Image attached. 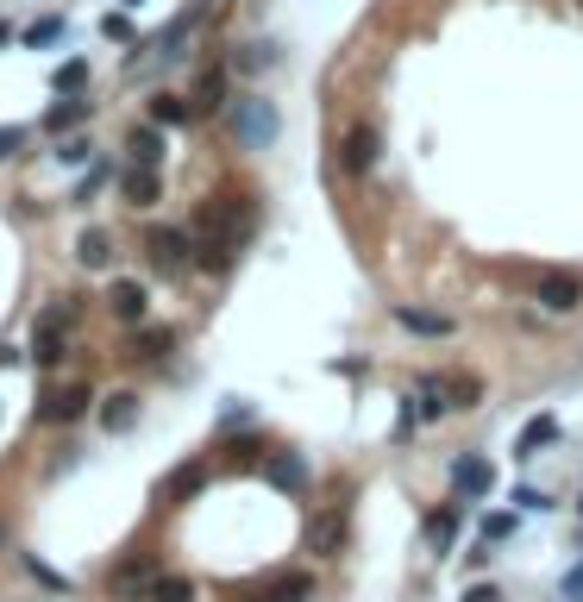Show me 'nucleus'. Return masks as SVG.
<instances>
[{"label": "nucleus", "instance_id": "22", "mask_svg": "<svg viewBox=\"0 0 583 602\" xmlns=\"http://www.w3.org/2000/svg\"><path fill=\"white\" fill-rule=\"evenodd\" d=\"M82 120H88V101H63V107L44 113V132H69V126H82Z\"/></svg>", "mask_w": 583, "mask_h": 602}, {"label": "nucleus", "instance_id": "4", "mask_svg": "<svg viewBox=\"0 0 583 602\" xmlns=\"http://www.w3.org/2000/svg\"><path fill=\"white\" fill-rule=\"evenodd\" d=\"M377 157H383V138H377V126H352V132H345L339 138V164L345 170H352V176H364V170H377Z\"/></svg>", "mask_w": 583, "mask_h": 602}, {"label": "nucleus", "instance_id": "24", "mask_svg": "<svg viewBox=\"0 0 583 602\" xmlns=\"http://www.w3.org/2000/svg\"><path fill=\"white\" fill-rule=\"evenodd\" d=\"M82 82H88V63H82V57H69V63L57 69V76H51V88H57V95H76Z\"/></svg>", "mask_w": 583, "mask_h": 602}, {"label": "nucleus", "instance_id": "26", "mask_svg": "<svg viewBox=\"0 0 583 602\" xmlns=\"http://www.w3.org/2000/svg\"><path fill=\"white\" fill-rule=\"evenodd\" d=\"M446 396H452V408H477L483 383H477V377H446Z\"/></svg>", "mask_w": 583, "mask_h": 602}, {"label": "nucleus", "instance_id": "5", "mask_svg": "<svg viewBox=\"0 0 583 602\" xmlns=\"http://www.w3.org/2000/svg\"><path fill=\"white\" fill-rule=\"evenodd\" d=\"M308 596H314L308 571H283V577H270V584L251 590V602H308Z\"/></svg>", "mask_w": 583, "mask_h": 602}, {"label": "nucleus", "instance_id": "29", "mask_svg": "<svg viewBox=\"0 0 583 602\" xmlns=\"http://www.w3.org/2000/svg\"><path fill=\"white\" fill-rule=\"evenodd\" d=\"M508 534H515V515H502V508H496V515H483V540H489V546L508 540Z\"/></svg>", "mask_w": 583, "mask_h": 602}, {"label": "nucleus", "instance_id": "37", "mask_svg": "<svg viewBox=\"0 0 583 602\" xmlns=\"http://www.w3.org/2000/svg\"><path fill=\"white\" fill-rule=\"evenodd\" d=\"M0 546H7V527H0Z\"/></svg>", "mask_w": 583, "mask_h": 602}, {"label": "nucleus", "instance_id": "16", "mask_svg": "<svg viewBox=\"0 0 583 602\" xmlns=\"http://www.w3.org/2000/svg\"><path fill=\"white\" fill-rule=\"evenodd\" d=\"M264 471H270V483H276V490H301V483H308V465H301L295 452H276Z\"/></svg>", "mask_w": 583, "mask_h": 602}, {"label": "nucleus", "instance_id": "11", "mask_svg": "<svg viewBox=\"0 0 583 602\" xmlns=\"http://www.w3.org/2000/svg\"><path fill=\"white\" fill-rule=\"evenodd\" d=\"M308 546L320 552V559H333V552L345 546V515H339V508H333V515H320V521L308 527Z\"/></svg>", "mask_w": 583, "mask_h": 602}, {"label": "nucleus", "instance_id": "25", "mask_svg": "<svg viewBox=\"0 0 583 602\" xmlns=\"http://www.w3.org/2000/svg\"><path fill=\"white\" fill-rule=\"evenodd\" d=\"M63 38V19L51 13V19H32V26H26V44H32V51H44V44H57Z\"/></svg>", "mask_w": 583, "mask_h": 602}, {"label": "nucleus", "instance_id": "32", "mask_svg": "<svg viewBox=\"0 0 583 602\" xmlns=\"http://www.w3.org/2000/svg\"><path fill=\"white\" fill-rule=\"evenodd\" d=\"M88 151H95V145H88V138H69V145H63L57 157H63V164H88Z\"/></svg>", "mask_w": 583, "mask_h": 602}, {"label": "nucleus", "instance_id": "30", "mask_svg": "<svg viewBox=\"0 0 583 602\" xmlns=\"http://www.w3.org/2000/svg\"><path fill=\"white\" fill-rule=\"evenodd\" d=\"M101 32H107V38H120V44H132V19H126V13H107V19H101Z\"/></svg>", "mask_w": 583, "mask_h": 602}, {"label": "nucleus", "instance_id": "23", "mask_svg": "<svg viewBox=\"0 0 583 602\" xmlns=\"http://www.w3.org/2000/svg\"><path fill=\"white\" fill-rule=\"evenodd\" d=\"M170 345H176L170 327H151V333H138V339H132V358H163Z\"/></svg>", "mask_w": 583, "mask_h": 602}, {"label": "nucleus", "instance_id": "19", "mask_svg": "<svg viewBox=\"0 0 583 602\" xmlns=\"http://www.w3.org/2000/svg\"><path fill=\"white\" fill-rule=\"evenodd\" d=\"M214 107H226V69H207L195 82V113H214Z\"/></svg>", "mask_w": 583, "mask_h": 602}, {"label": "nucleus", "instance_id": "33", "mask_svg": "<svg viewBox=\"0 0 583 602\" xmlns=\"http://www.w3.org/2000/svg\"><path fill=\"white\" fill-rule=\"evenodd\" d=\"M189 490H201V471H176L170 477V496H189Z\"/></svg>", "mask_w": 583, "mask_h": 602}, {"label": "nucleus", "instance_id": "36", "mask_svg": "<svg viewBox=\"0 0 583 602\" xmlns=\"http://www.w3.org/2000/svg\"><path fill=\"white\" fill-rule=\"evenodd\" d=\"M464 602H502V596H496V584H477V590H464Z\"/></svg>", "mask_w": 583, "mask_h": 602}, {"label": "nucleus", "instance_id": "31", "mask_svg": "<svg viewBox=\"0 0 583 602\" xmlns=\"http://www.w3.org/2000/svg\"><path fill=\"white\" fill-rule=\"evenodd\" d=\"M101 182H107V164H95V170H88V176L76 182V201H88V195H95V189H101Z\"/></svg>", "mask_w": 583, "mask_h": 602}, {"label": "nucleus", "instance_id": "9", "mask_svg": "<svg viewBox=\"0 0 583 602\" xmlns=\"http://www.w3.org/2000/svg\"><path fill=\"white\" fill-rule=\"evenodd\" d=\"M107 308L120 314V320H145L151 295H145V283H132V276H120V283H113V295H107Z\"/></svg>", "mask_w": 583, "mask_h": 602}, {"label": "nucleus", "instance_id": "8", "mask_svg": "<svg viewBox=\"0 0 583 602\" xmlns=\"http://www.w3.org/2000/svg\"><path fill=\"white\" fill-rule=\"evenodd\" d=\"M552 439H558V414H533V421L521 427V439H515V458H540Z\"/></svg>", "mask_w": 583, "mask_h": 602}, {"label": "nucleus", "instance_id": "13", "mask_svg": "<svg viewBox=\"0 0 583 602\" xmlns=\"http://www.w3.org/2000/svg\"><path fill=\"white\" fill-rule=\"evenodd\" d=\"M421 534H427L433 552H452V540H458V508H433V515L421 521Z\"/></svg>", "mask_w": 583, "mask_h": 602}, {"label": "nucleus", "instance_id": "38", "mask_svg": "<svg viewBox=\"0 0 583 602\" xmlns=\"http://www.w3.org/2000/svg\"><path fill=\"white\" fill-rule=\"evenodd\" d=\"M126 7H138V0H126Z\"/></svg>", "mask_w": 583, "mask_h": 602}, {"label": "nucleus", "instance_id": "7", "mask_svg": "<svg viewBox=\"0 0 583 602\" xmlns=\"http://www.w3.org/2000/svg\"><path fill=\"white\" fill-rule=\"evenodd\" d=\"M395 327H408V333H421V339H452L458 320L452 314H433V308H395Z\"/></svg>", "mask_w": 583, "mask_h": 602}, {"label": "nucleus", "instance_id": "10", "mask_svg": "<svg viewBox=\"0 0 583 602\" xmlns=\"http://www.w3.org/2000/svg\"><path fill=\"white\" fill-rule=\"evenodd\" d=\"M126 151H132V164H138V170H157V164H163V132H157V126H132Z\"/></svg>", "mask_w": 583, "mask_h": 602}, {"label": "nucleus", "instance_id": "27", "mask_svg": "<svg viewBox=\"0 0 583 602\" xmlns=\"http://www.w3.org/2000/svg\"><path fill=\"white\" fill-rule=\"evenodd\" d=\"M232 63H239L245 76H258V69H270V63H276V51H270V44H245V51L232 57Z\"/></svg>", "mask_w": 583, "mask_h": 602}, {"label": "nucleus", "instance_id": "2", "mask_svg": "<svg viewBox=\"0 0 583 602\" xmlns=\"http://www.w3.org/2000/svg\"><path fill=\"white\" fill-rule=\"evenodd\" d=\"M533 295H540L546 314H577V308H583V276H571V270H546L540 283H533Z\"/></svg>", "mask_w": 583, "mask_h": 602}, {"label": "nucleus", "instance_id": "34", "mask_svg": "<svg viewBox=\"0 0 583 602\" xmlns=\"http://www.w3.org/2000/svg\"><path fill=\"white\" fill-rule=\"evenodd\" d=\"M19 145H26V132H19V126H0V157H13Z\"/></svg>", "mask_w": 583, "mask_h": 602}, {"label": "nucleus", "instance_id": "12", "mask_svg": "<svg viewBox=\"0 0 583 602\" xmlns=\"http://www.w3.org/2000/svg\"><path fill=\"white\" fill-rule=\"evenodd\" d=\"M151 258H157L163 270H176L182 258H189V233H176V226H157V233H151Z\"/></svg>", "mask_w": 583, "mask_h": 602}, {"label": "nucleus", "instance_id": "20", "mask_svg": "<svg viewBox=\"0 0 583 602\" xmlns=\"http://www.w3.org/2000/svg\"><path fill=\"white\" fill-rule=\"evenodd\" d=\"M182 120H195V101H182V95H157L151 101V126H182Z\"/></svg>", "mask_w": 583, "mask_h": 602}, {"label": "nucleus", "instance_id": "21", "mask_svg": "<svg viewBox=\"0 0 583 602\" xmlns=\"http://www.w3.org/2000/svg\"><path fill=\"white\" fill-rule=\"evenodd\" d=\"M145 602H195V584H189V577H163L157 571V584H151Z\"/></svg>", "mask_w": 583, "mask_h": 602}, {"label": "nucleus", "instance_id": "18", "mask_svg": "<svg viewBox=\"0 0 583 602\" xmlns=\"http://www.w3.org/2000/svg\"><path fill=\"white\" fill-rule=\"evenodd\" d=\"M120 189H126V201H132V207H151V201H157V189H163V182H157V170H138V164H132V170H126V182H120Z\"/></svg>", "mask_w": 583, "mask_h": 602}, {"label": "nucleus", "instance_id": "15", "mask_svg": "<svg viewBox=\"0 0 583 602\" xmlns=\"http://www.w3.org/2000/svg\"><path fill=\"white\" fill-rule=\"evenodd\" d=\"M76 258H82L88 270H107V264H113V239L101 233V226H88V233L76 239Z\"/></svg>", "mask_w": 583, "mask_h": 602}, {"label": "nucleus", "instance_id": "14", "mask_svg": "<svg viewBox=\"0 0 583 602\" xmlns=\"http://www.w3.org/2000/svg\"><path fill=\"white\" fill-rule=\"evenodd\" d=\"M151 584H157V571L145 559H132V565L113 571V596H151Z\"/></svg>", "mask_w": 583, "mask_h": 602}, {"label": "nucleus", "instance_id": "1", "mask_svg": "<svg viewBox=\"0 0 583 602\" xmlns=\"http://www.w3.org/2000/svg\"><path fill=\"white\" fill-rule=\"evenodd\" d=\"M232 132H239V145H245V151H264L270 138H276V107L258 101V95L232 101Z\"/></svg>", "mask_w": 583, "mask_h": 602}, {"label": "nucleus", "instance_id": "17", "mask_svg": "<svg viewBox=\"0 0 583 602\" xmlns=\"http://www.w3.org/2000/svg\"><path fill=\"white\" fill-rule=\"evenodd\" d=\"M101 421H107V433H126V427L138 421V396H132V389H120V396H107Z\"/></svg>", "mask_w": 583, "mask_h": 602}, {"label": "nucleus", "instance_id": "28", "mask_svg": "<svg viewBox=\"0 0 583 602\" xmlns=\"http://www.w3.org/2000/svg\"><path fill=\"white\" fill-rule=\"evenodd\" d=\"M232 264V239H207L201 245V270H226Z\"/></svg>", "mask_w": 583, "mask_h": 602}, {"label": "nucleus", "instance_id": "3", "mask_svg": "<svg viewBox=\"0 0 583 602\" xmlns=\"http://www.w3.org/2000/svg\"><path fill=\"white\" fill-rule=\"evenodd\" d=\"M452 490H458V502H483L489 490H496V465H489L483 452H464L452 465Z\"/></svg>", "mask_w": 583, "mask_h": 602}, {"label": "nucleus", "instance_id": "6", "mask_svg": "<svg viewBox=\"0 0 583 602\" xmlns=\"http://www.w3.org/2000/svg\"><path fill=\"white\" fill-rule=\"evenodd\" d=\"M88 402H95V396H88V383H69V389H57L51 402H38V421H82Z\"/></svg>", "mask_w": 583, "mask_h": 602}, {"label": "nucleus", "instance_id": "35", "mask_svg": "<svg viewBox=\"0 0 583 602\" xmlns=\"http://www.w3.org/2000/svg\"><path fill=\"white\" fill-rule=\"evenodd\" d=\"M515 502H521V508H527V515H540V508H552V502H546V496H540V490H515Z\"/></svg>", "mask_w": 583, "mask_h": 602}]
</instances>
